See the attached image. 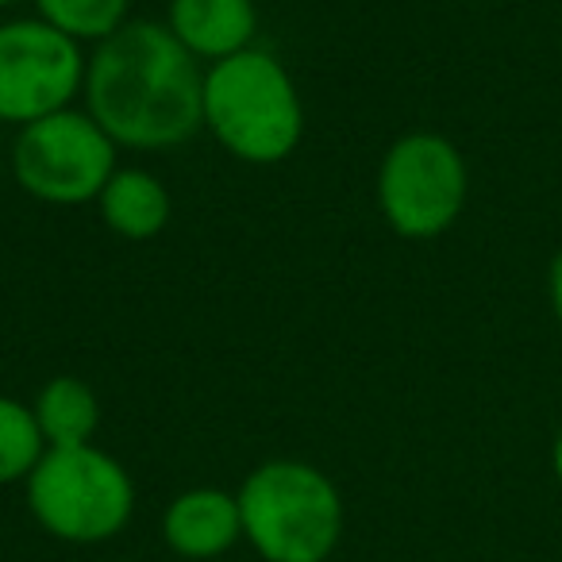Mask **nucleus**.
I'll return each instance as SVG.
<instances>
[{
    "label": "nucleus",
    "instance_id": "obj_10",
    "mask_svg": "<svg viewBox=\"0 0 562 562\" xmlns=\"http://www.w3.org/2000/svg\"><path fill=\"white\" fill-rule=\"evenodd\" d=\"M97 212H101L104 227L127 243H147L166 232L173 212V196L143 166H120L109 178V186L97 196Z\"/></svg>",
    "mask_w": 562,
    "mask_h": 562
},
{
    "label": "nucleus",
    "instance_id": "obj_16",
    "mask_svg": "<svg viewBox=\"0 0 562 562\" xmlns=\"http://www.w3.org/2000/svg\"><path fill=\"white\" fill-rule=\"evenodd\" d=\"M12 4H20V0H0V9H12Z\"/></svg>",
    "mask_w": 562,
    "mask_h": 562
},
{
    "label": "nucleus",
    "instance_id": "obj_3",
    "mask_svg": "<svg viewBox=\"0 0 562 562\" xmlns=\"http://www.w3.org/2000/svg\"><path fill=\"white\" fill-rule=\"evenodd\" d=\"M243 543L262 562H328L344 539V497L305 459H266L235 490Z\"/></svg>",
    "mask_w": 562,
    "mask_h": 562
},
{
    "label": "nucleus",
    "instance_id": "obj_7",
    "mask_svg": "<svg viewBox=\"0 0 562 562\" xmlns=\"http://www.w3.org/2000/svg\"><path fill=\"white\" fill-rule=\"evenodd\" d=\"M86 70L81 43L40 16L0 24V124L27 127L74 109L86 93Z\"/></svg>",
    "mask_w": 562,
    "mask_h": 562
},
{
    "label": "nucleus",
    "instance_id": "obj_4",
    "mask_svg": "<svg viewBox=\"0 0 562 562\" xmlns=\"http://www.w3.org/2000/svg\"><path fill=\"white\" fill-rule=\"evenodd\" d=\"M27 513L58 543L97 547L135 516V482L104 447H47L24 482Z\"/></svg>",
    "mask_w": 562,
    "mask_h": 562
},
{
    "label": "nucleus",
    "instance_id": "obj_12",
    "mask_svg": "<svg viewBox=\"0 0 562 562\" xmlns=\"http://www.w3.org/2000/svg\"><path fill=\"white\" fill-rule=\"evenodd\" d=\"M43 454H47V439H43L32 405L0 393V485L27 482Z\"/></svg>",
    "mask_w": 562,
    "mask_h": 562
},
{
    "label": "nucleus",
    "instance_id": "obj_9",
    "mask_svg": "<svg viewBox=\"0 0 562 562\" xmlns=\"http://www.w3.org/2000/svg\"><path fill=\"white\" fill-rule=\"evenodd\" d=\"M166 27L196 63L212 66L255 47L258 9L255 0H170Z\"/></svg>",
    "mask_w": 562,
    "mask_h": 562
},
{
    "label": "nucleus",
    "instance_id": "obj_13",
    "mask_svg": "<svg viewBox=\"0 0 562 562\" xmlns=\"http://www.w3.org/2000/svg\"><path fill=\"white\" fill-rule=\"evenodd\" d=\"M43 24L58 27L63 35H70L74 43H104L109 35H116L127 24L132 0H35Z\"/></svg>",
    "mask_w": 562,
    "mask_h": 562
},
{
    "label": "nucleus",
    "instance_id": "obj_11",
    "mask_svg": "<svg viewBox=\"0 0 562 562\" xmlns=\"http://www.w3.org/2000/svg\"><path fill=\"white\" fill-rule=\"evenodd\" d=\"M32 413L47 447H86L101 428V401H97L93 385L74 374L43 382V390L32 401Z\"/></svg>",
    "mask_w": 562,
    "mask_h": 562
},
{
    "label": "nucleus",
    "instance_id": "obj_14",
    "mask_svg": "<svg viewBox=\"0 0 562 562\" xmlns=\"http://www.w3.org/2000/svg\"><path fill=\"white\" fill-rule=\"evenodd\" d=\"M547 297H551V313L562 328V247L554 250L551 258V270H547Z\"/></svg>",
    "mask_w": 562,
    "mask_h": 562
},
{
    "label": "nucleus",
    "instance_id": "obj_5",
    "mask_svg": "<svg viewBox=\"0 0 562 562\" xmlns=\"http://www.w3.org/2000/svg\"><path fill=\"white\" fill-rule=\"evenodd\" d=\"M470 196L462 150L439 132H408L378 166V212L401 239L428 243L459 224Z\"/></svg>",
    "mask_w": 562,
    "mask_h": 562
},
{
    "label": "nucleus",
    "instance_id": "obj_8",
    "mask_svg": "<svg viewBox=\"0 0 562 562\" xmlns=\"http://www.w3.org/2000/svg\"><path fill=\"white\" fill-rule=\"evenodd\" d=\"M162 543L178 562H216L243 543V516L235 493L193 485L178 493L162 513Z\"/></svg>",
    "mask_w": 562,
    "mask_h": 562
},
{
    "label": "nucleus",
    "instance_id": "obj_2",
    "mask_svg": "<svg viewBox=\"0 0 562 562\" xmlns=\"http://www.w3.org/2000/svg\"><path fill=\"white\" fill-rule=\"evenodd\" d=\"M204 127L239 162L278 166L305 139V101L278 55L247 47L204 66Z\"/></svg>",
    "mask_w": 562,
    "mask_h": 562
},
{
    "label": "nucleus",
    "instance_id": "obj_15",
    "mask_svg": "<svg viewBox=\"0 0 562 562\" xmlns=\"http://www.w3.org/2000/svg\"><path fill=\"white\" fill-rule=\"evenodd\" d=\"M551 474L562 485V428L554 431V443H551Z\"/></svg>",
    "mask_w": 562,
    "mask_h": 562
},
{
    "label": "nucleus",
    "instance_id": "obj_1",
    "mask_svg": "<svg viewBox=\"0 0 562 562\" xmlns=\"http://www.w3.org/2000/svg\"><path fill=\"white\" fill-rule=\"evenodd\" d=\"M81 97L127 150H173L204 127V66L155 20H127L97 43Z\"/></svg>",
    "mask_w": 562,
    "mask_h": 562
},
{
    "label": "nucleus",
    "instance_id": "obj_6",
    "mask_svg": "<svg viewBox=\"0 0 562 562\" xmlns=\"http://www.w3.org/2000/svg\"><path fill=\"white\" fill-rule=\"evenodd\" d=\"M112 135L86 109H63L20 127L12 143V178L27 196L58 209L97 204L101 189L120 170Z\"/></svg>",
    "mask_w": 562,
    "mask_h": 562
}]
</instances>
